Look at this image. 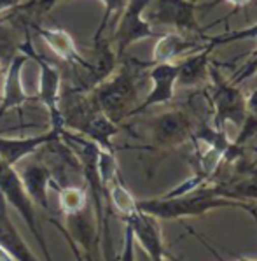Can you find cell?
<instances>
[{
	"instance_id": "obj_1",
	"label": "cell",
	"mask_w": 257,
	"mask_h": 261,
	"mask_svg": "<svg viewBox=\"0 0 257 261\" xmlns=\"http://www.w3.org/2000/svg\"><path fill=\"white\" fill-rule=\"evenodd\" d=\"M144 69L146 67L138 60H124L105 81L88 91L95 106L116 124L131 118L138 100V77Z\"/></svg>"
},
{
	"instance_id": "obj_2",
	"label": "cell",
	"mask_w": 257,
	"mask_h": 261,
	"mask_svg": "<svg viewBox=\"0 0 257 261\" xmlns=\"http://www.w3.org/2000/svg\"><path fill=\"white\" fill-rule=\"evenodd\" d=\"M138 211L146 212L158 221H174V219H184V218H196L203 216L214 208H247L257 211V208L248 202H240V200H231L226 196H220L215 193L214 188H199L186 195L179 196H159V198H149L136 202Z\"/></svg>"
},
{
	"instance_id": "obj_3",
	"label": "cell",
	"mask_w": 257,
	"mask_h": 261,
	"mask_svg": "<svg viewBox=\"0 0 257 261\" xmlns=\"http://www.w3.org/2000/svg\"><path fill=\"white\" fill-rule=\"evenodd\" d=\"M208 103L212 109V126L226 132L227 124L242 126L247 116V96L238 84L226 79L217 67L210 65L208 72Z\"/></svg>"
},
{
	"instance_id": "obj_4",
	"label": "cell",
	"mask_w": 257,
	"mask_h": 261,
	"mask_svg": "<svg viewBox=\"0 0 257 261\" xmlns=\"http://www.w3.org/2000/svg\"><path fill=\"white\" fill-rule=\"evenodd\" d=\"M0 195L6 200L7 205L14 207L18 211V214L21 216V219L26 223V226L30 228L32 235L35 237L37 244L41 246L46 261H54L53 256L49 252L47 242L44 239V231L39 224L37 219V211H35L34 202L30 200L28 193L23 186V180L19 177V172L14 167L7 165L4 160H0Z\"/></svg>"
},
{
	"instance_id": "obj_5",
	"label": "cell",
	"mask_w": 257,
	"mask_h": 261,
	"mask_svg": "<svg viewBox=\"0 0 257 261\" xmlns=\"http://www.w3.org/2000/svg\"><path fill=\"white\" fill-rule=\"evenodd\" d=\"M151 0H128L126 7L116 21L112 37L108 39L119 60H123L128 47L144 39H158L159 32L146 19V7Z\"/></svg>"
},
{
	"instance_id": "obj_6",
	"label": "cell",
	"mask_w": 257,
	"mask_h": 261,
	"mask_svg": "<svg viewBox=\"0 0 257 261\" xmlns=\"http://www.w3.org/2000/svg\"><path fill=\"white\" fill-rule=\"evenodd\" d=\"M18 51L37 65L39 69L37 98L41 100L42 106L49 112L51 126L63 128L62 114H60V98H62V75H60V70L35 49L34 42L28 37L23 42H19Z\"/></svg>"
},
{
	"instance_id": "obj_7",
	"label": "cell",
	"mask_w": 257,
	"mask_h": 261,
	"mask_svg": "<svg viewBox=\"0 0 257 261\" xmlns=\"http://www.w3.org/2000/svg\"><path fill=\"white\" fill-rule=\"evenodd\" d=\"M196 124L191 114L184 109H170L154 116L149 123L152 147L158 151H172L191 142Z\"/></svg>"
},
{
	"instance_id": "obj_8",
	"label": "cell",
	"mask_w": 257,
	"mask_h": 261,
	"mask_svg": "<svg viewBox=\"0 0 257 261\" xmlns=\"http://www.w3.org/2000/svg\"><path fill=\"white\" fill-rule=\"evenodd\" d=\"M144 16L152 27H164L168 32H202L196 21V0H151Z\"/></svg>"
},
{
	"instance_id": "obj_9",
	"label": "cell",
	"mask_w": 257,
	"mask_h": 261,
	"mask_svg": "<svg viewBox=\"0 0 257 261\" xmlns=\"http://www.w3.org/2000/svg\"><path fill=\"white\" fill-rule=\"evenodd\" d=\"M123 221L126 224V230L133 237V240L138 242L140 249L151 259L166 261V258H170V254L164 249L161 226H159L158 219L142 211H136Z\"/></svg>"
},
{
	"instance_id": "obj_10",
	"label": "cell",
	"mask_w": 257,
	"mask_h": 261,
	"mask_svg": "<svg viewBox=\"0 0 257 261\" xmlns=\"http://www.w3.org/2000/svg\"><path fill=\"white\" fill-rule=\"evenodd\" d=\"M146 69L152 83V90L147 93L146 98L131 111V116L146 112L156 106H168L174 102L177 90V77H179V67L177 63H154L147 65Z\"/></svg>"
},
{
	"instance_id": "obj_11",
	"label": "cell",
	"mask_w": 257,
	"mask_h": 261,
	"mask_svg": "<svg viewBox=\"0 0 257 261\" xmlns=\"http://www.w3.org/2000/svg\"><path fill=\"white\" fill-rule=\"evenodd\" d=\"M63 128L51 126L46 134L32 135V137H2L0 135V160L11 167H16L28 156L35 154L41 147L60 139Z\"/></svg>"
},
{
	"instance_id": "obj_12",
	"label": "cell",
	"mask_w": 257,
	"mask_h": 261,
	"mask_svg": "<svg viewBox=\"0 0 257 261\" xmlns=\"http://www.w3.org/2000/svg\"><path fill=\"white\" fill-rule=\"evenodd\" d=\"M28 58L23 53H16L4 70V91L0 93V118L6 116L9 111L19 109L23 103L30 102L32 96L26 93L23 84V69H25Z\"/></svg>"
},
{
	"instance_id": "obj_13",
	"label": "cell",
	"mask_w": 257,
	"mask_h": 261,
	"mask_svg": "<svg viewBox=\"0 0 257 261\" xmlns=\"http://www.w3.org/2000/svg\"><path fill=\"white\" fill-rule=\"evenodd\" d=\"M19 177H21L23 186H25L34 205L42 208L44 212L49 214L51 207H49L47 191H49L51 186L56 188L53 170L42 162H32L23 167V170L19 172Z\"/></svg>"
},
{
	"instance_id": "obj_14",
	"label": "cell",
	"mask_w": 257,
	"mask_h": 261,
	"mask_svg": "<svg viewBox=\"0 0 257 261\" xmlns=\"http://www.w3.org/2000/svg\"><path fill=\"white\" fill-rule=\"evenodd\" d=\"M37 35L46 42V46L49 47L53 53L58 56L62 62L72 65L74 69H81L86 70L88 67V58L81 55L77 44L72 39V35L68 34L63 28H49V27H41V25H34Z\"/></svg>"
},
{
	"instance_id": "obj_15",
	"label": "cell",
	"mask_w": 257,
	"mask_h": 261,
	"mask_svg": "<svg viewBox=\"0 0 257 261\" xmlns=\"http://www.w3.org/2000/svg\"><path fill=\"white\" fill-rule=\"evenodd\" d=\"M205 44H199L192 39L184 37V34L177 32H166L158 37V42L154 44L152 56L149 62H142L144 67L154 65V63H175L179 56H186L187 53L202 49Z\"/></svg>"
},
{
	"instance_id": "obj_16",
	"label": "cell",
	"mask_w": 257,
	"mask_h": 261,
	"mask_svg": "<svg viewBox=\"0 0 257 261\" xmlns=\"http://www.w3.org/2000/svg\"><path fill=\"white\" fill-rule=\"evenodd\" d=\"M0 247L14 261H39L30 246L13 224L7 212V203L0 195Z\"/></svg>"
},
{
	"instance_id": "obj_17",
	"label": "cell",
	"mask_w": 257,
	"mask_h": 261,
	"mask_svg": "<svg viewBox=\"0 0 257 261\" xmlns=\"http://www.w3.org/2000/svg\"><path fill=\"white\" fill-rule=\"evenodd\" d=\"M212 51H214V49L203 46L202 49L194 51L192 55H187L184 60L177 62V67H179L177 86H182V88L205 86V84L208 83Z\"/></svg>"
},
{
	"instance_id": "obj_18",
	"label": "cell",
	"mask_w": 257,
	"mask_h": 261,
	"mask_svg": "<svg viewBox=\"0 0 257 261\" xmlns=\"http://www.w3.org/2000/svg\"><path fill=\"white\" fill-rule=\"evenodd\" d=\"M105 193H107V203L118 212V216L121 219H126L128 216H131L133 212L138 211V205H136L138 200H135V196L124 186L121 174L108 182Z\"/></svg>"
},
{
	"instance_id": "obj_19",
	"label": "cell",
	"mask_w": 257,
	"mask_h": 261,
	"mask_svg": "<svg viewBox=\"0 0 257 261\" xmlns=\"http://www.w3.org/2000/svg\"><path fill=\"white\" fill-rule=\"evenodd\" d=\"M58 203L63 216L75 214L88 207V191L81 186H58Z\"/></svg>"
},
{
	"instance_id": "obj_20",
	"label": "cell",
	"mask_w": 257,
	"mask_h": 261,
	"mask_svg": "<svg viewBox=\"0 0 257 261\" xmlns=\"http://www.w3.org/2000/svg\"><path fill=\"white\" fill-rule=\"evenodd\" d=\"M245 39H247V41H257V23L252 27L238 28V30H231V32H226V34L214 35V37H207L205 39V46L210 47V49H215L217 46L245 41Z\"/></svg>"
},
{
	"instance_id": "obj_21",
	"label": "cell",
	"mask_w": 257,
	"mask_h": 261,
	"mask_svg": "<svg viewBox=\"0 0 257 261\" xmlns=\"http://www.w3.org/2000/svg\"><path fill=\"white\" fill-rule=\"evenodd\" d=\"M102 4H103V16H102V21H100V25L93 35V42L103 39V35H105L107 28L112 25V21H114V25H116L118 18L121 16L124 7H126L128 0H102Z\"/></svg>"
},
{
	"instance_id": "obj_22",
	"label": "cell",
	"mask_w": 257,
	"mask_h": 261,
	"mask_svg": "<svg viewBox=\"0 0 257 261\" xmlns=\"http://www.w3.org/2000/svg\"><path fill=\"white\" fill-rule=\"evenodd\" d=\"M18 46L19 42L16 39L14 32L0 21V60L4 62V65H7L11 58L18 53Z\"/></svg>"
},
{
	"instance_id": "obj_23",
	"label": "cell",
	"mask_w": 257,
	"mask_h": 261,
	"mask_svg": "<svg viewBox=\"0 0 257 261\" xmlns=\"http://www.w3.org/2000/svg\"><path fill=\"white\" fill-rule=\"evenodd\" d=\"M219 4H230V6H233V9H242V7H247L248 4H252V0H214V2L208 4V7L219 6Z\"/></svg>"
},
{
	"instance_id": "obj_24",
	"label": "cell",
	"mask_w": 257,
	"mask_h": 261,
	"mask_svg": "<svg viewBox=\"0 0 257 261\" xmlns=\"http://www.w3.org/2000/svg\"><path fill=\"white\" fill-rule=\"evenodd\" d=\"M60 2H68V0H35L34 4H28L26 7H39V9H42V11H47Z\"/></svg>"
},
{
	"instance_id": "obj_25",
	"label": "cell",
	"mask_w": 257,
	"mask_h": 261,
	"mask_svg": "<svg viewBox=\"0 0 257 261\" xmlns=\"http://www.w3.org/2000/svg\"><path fill=\"white\" fill-rule=\"evenodd\" d=\"M23 4V0H0V14L6 13V11L18 9Z\"/></svg>"
},
{
	"instance_id": "obj_26",
	"label": "cell",
	"mask_w": 257,
	"mask_h": 261,
	"mask_svg": "<svg viewBox=\"0 0 257 261\" xmlns=\"http://www.w3.org/2000/svg\"><path fill=\"white\" fill-rule=\"evenodd\" d=\"M0 261H14L13 258H11V256L9 254H7V252L6 251H4V249L2 247H0Z\"/></svg>"
},
{
	"instance_id": "obj_27",
	"label": "cell",
	"mask_w": 257,
	"mask_h": 261,
	"mask_svg": "<svg viewBox=\"0 0 257 261\" xmlns=\"http://www.w3.org/2000/svg\"><path fill=\"white\" fill-rule=\"evenodd\" d=\"M138 261H154V259H151L149 256H147L146 252L142 251V252H140V258H138Z\"/></svg>"
},
{
	"instance_id": "obj_28",
	"label": "cell",
	"mask_w": 257,
	"mask_h": 261,
	"mask_svg": "<svg viewBox=\"0 0 257 261\" xmlns=\"http://www.w3.org/2000/svg\"><path fill=\"white\" fill-rule=\"evenodd\" d=\"M170 259H172V261H179V259H175V258H174V256H172V254H170ZM238 261H257V259H247V258H240Z\"/></svg>"
},
{
	"instance_id": "obj_29",
	"label": "cell",
	"mask_w": 257,
	"mask_h": 261,
	"mask_svg": "<svg viewBox=\"0 0 257 261\" xmlns=\"http://www.w3.org/2000/svg\"><path fill=\"white\" fill-rule=\"evenodd\" d=\"M4 70H6V65H4V62H2V60H0V74H2Z\"/></svg>"
},
{
	"instance_id": "obj_30",
	"label": "cell",
	"mask_w": 257,
	"mask_h": 261,
	"mask_svg": "<svg viewBox=\"0 0 257 261\" xmlns=\"http://www.w3.org/2000/svg\"><path fill=\"white\" fill-rule=\"evenodd\" d=\"M250 214L254 216V219H255V223H257V211H250Z\"/></svg>"
},
{
	"instance_id": "obj_31",
	"label": "cell",
	"mask_w": 257,
	"mask_h": 261,
	"mask_svg": "<svg viewBox=\"0 0 257 261\" xmlns=\"http://www.w3.org/2000/svg\"><path fill=\"white\" fill-rule=\"evenodd\" d=\"M255 53H257V49H255ZM257 75V74H255ZM255 84H257V77H255Z\"/></svg>"
},
{
	"instance_id": "obj_32",
	"label": "cell",
	"mask_w": 257,
	"mask_h": 261,
	"mask_svg": "<svg viewBox=\"0 0 257 261\" xmlns=\"http://www.w3.org/2000/svg\"><path fill=\"white\" fill-rule=\"evenodd\" d=\"M0 100H2V96H0Z\"/></svg>"
}]
</instances>
